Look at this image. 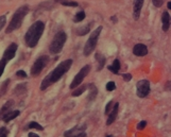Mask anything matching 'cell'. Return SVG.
<instances>
[{
	"instance_id": "cell-15",
	"label": "cell",
	"mask_w": 171,
	"mask_h": 137,
	"mask_svg": "<svg viewBox=\"0 0 171 137\" xmlns=\"http://www.w3.org/2000/svg\"><path fill=\"white\" fill-rule=\"evenodd\" d=\"M162 22H163V30L167 32L170 28V15L168 12H164L162 16Z\"/></svg>"
},
{
	"instance_id": "cell-21",
	"label": "cell",
	"mask_w": 171,
	"mask_h": 137,
	"mask_svg": "<svg viewBox=\"0 0 171 137\" xmlns=\"http://www.w3.org/2000/svg\"><path fill=\"white\" fill-rule=\"evenodd\" d=\"M90 25L92 24H88L87 26H85V27H82V28H80V29H78L76 31L77 34L79 36H83V35L87 34V33L89 32V30H90Z\"/></svg>"
},
{
	"instance_id": "cell-40",
	"label": "cell",
	"mask_w": 171,
	"mask_h": 137,
	"mask_svg": "<svg viewBox=\"0 0 171 137\" xmlns=\"http://www.w3.org/2000/svg\"><path fill=\"white\" fill-rule=\"evenodd\" d=\"M105 137H114L113 135H107V136H105Z\"/></svg>"
},
{
	"instance_id": "cell-28",
	"label": "cell",
	"mask_w": 171,
	"mask_h": 137,
	"mask_svg": "<svg viewBox=\"0 0 171 137\" xmlns=\"http://www.w3.org/2000/svg\"><path fill=\"white\" fill-rule=\"evenodd\" d=\"M61 3L65 7H78L76 1H61Z\"/></svg>"
},
{
	"instance_id": "cell-1",
	"label": "cell",
	"mask_w": 171,
	"mask_h": 137,
	"mask_svg": "<svg viewBox=\"0 0 171 137\" xmlns=\"http://www.w3.org/2000/svg\"><path fill=\"white\" fill-rule=\"evenodd\" d=\"M71 65H72L71 59L66 60V61L62 62L61 64H59V65L53 69V71H51L50 73L43 80V82H41V84H40V90H45L46 88H48L50 85H52L53 83L58 82L59 80L70 69Z\"/></svg>"
},
{
	"instance_id": "cell-18",
	"label": "cell",
	"mask_w": 171,
	"mask_h": 137,
	"mask_svg": "<svg viewBox=\"0 0 171 137\" xmlns=\"http://www.w3.org/2000/svg\"><path fill=\"white\" fill-rule=\"evenodd\" d=\"M13 105H14V101H13V100H10V101H7L3 106L0 108V120L2 119V117H3L7 112H9L10 108H11Z\"/></svg>"
},
{
	"instance_id": "cell-4",
	"label": "cell",
	"mask_w": 171,
	"mask_h": 137,
	"mask_svg": "<svg viewBox=\"0 0 171 137\" xmlns=\"http://www.w3.org/2000/svg\"><path fill=\"white\" fill-rule=\"evenodd\" d=\"M102 29H103L102 26H100V27H98L95 31H93V33L90 34L89 38L87 40V42L84 46V49H83V53H84L85 56L90 55L93 51L95 50L98 43V40H99V36L101 34V32H102Z\"/></svg>"
},
{
	"instance_id": "cell-7",
	"label": "cell",
	"mask_w": 171,
	"mask_h": 137,
	"mask_svg": "<svg viewBox=\"0 0 171 137\" xmlns=\"http://www.w3.org/2000/svg\"><path fill=\"white\" fill-rule=\"evenodd\" d=\"M90 71V66L89 65H86L84 67H82L81 70H80L78 73L76 74V77H74V79L72 80L71 84H70V88L71 89H74L76 87L79 86L80 84L83 82V80H84V78L88 74V72Z\"/></svg>"
},
{
	"instance_id": "cell-23",
	"label": "cell",
	"mask_w": 171,
	"mask_h": 137,
	"mask_svg": "<svg viewBox=\"0 0 171 137\" xmlns=\"http://www.w3.org/2000/svg\"><path fill=\"white\" fill-rule=\"evenodd\" d=\"M9 84H10V80L9 79L6 80V81H4L3 83H2L1 88H0V98H1L4 94H6V92H7V86H9Z\"/></svg>"
},
{
	"instance_id": "cell-36",
	"label": "cell",
	"mask_w": 171,
	"mask_h": 137,
	"mask_svg": "<svg viewBox=\"0 0 171 137\" xmlns=\"http://www.w3.org/2000/svg\"><path fill=\"white\" fill-rule=\"evenodd\" d=\"M28 137H40V136H38L37 134L33 133V132H30V133L28 134Z\"/></svg>"
},
{
	"instance_id": "cell-22",
	"label": "cell",
	"mask_w": 171,
	"mask_h": 137,
	"mask_svg": "<svg viewBox=\"0 0 171 137\" xmlns=\"http://www.w3.org/2000/svg\"><path fill=\"white\" fill-rule=\"evenodd\" d=\"M27 90V84H19L16 86V88L14 89V92L16 95H24Z\"/></svg>"
},
{
	"instance_id": "cell-2",
	"label": "cell",
	"mask_w": 171,
	"mask_h": 137,
	"mask_svg": "<svg viewBox=\"0 0 171 137\" xmlns=\"http://www.w3.org/2000/svg\"><path fill=\"white\" fill-rule=\"evenodd\" d=\"M44 30H45V24L40 20H37L31 26L25 35V42L28 47L34 48L37 45L38 40L44 33Z\"/></svg>"
},
{
	"instance_id": "cell-34",
	"label": "cell",
	"mask_w": 171,
	"mask_h": 137,
	"mask_svg": "<svg viewBox=\"0 0 171 137\" xmlns=\"http://www.w3.org/2000/svg\"><path fill=\"white\" fill-rule=\"evenodd\" d=\"M16 76L19 78H27V73H26L24 70H18L16 72Z\"/></svg>"
},
{
	"instance_id": "cell-31",
	"label": "cell",
	"mask_w": 171,
	"mask_h": 137,
	"mask_svg": "<svg viewBox=\"0 0 171 137\" xmlns=\"http://www.w3.org/2000/svg\"><path fill=\"white\" fill-rule=\"evenodd\" d=\"M152 3H153L154 7H160L164 3V0H152Z\"/></svg>"
},
{
	"instance_id": "cell-35",
	"label": "cell",
	"mask_w": 171,
	"mask_h": 137,
	"mask_svg": "<svg viewBox=\"0 0 171 137\" xmlns=\"http://www.w3.org/2000/svg\"><path fill=\"white\" fill-rule=\"evenodd\" d=\"M4 134H7V130L6 128H0V137L4 135Z\"/></svg>"
},
{
	"instance_id": "cell-11",
	"label": "cell",
	"mask_w": 171,
	"mask_h": 137,
	"mask_svg": "<svg viewBox=\"0 0 171 137\" xmlns=\"http://www.w3.org/2000/svg\"><path fill=\"white\" fill-rule=\"evenodd\" d=\"M145 0H134L133 2V18L137 20L140 16V12L144 6Z\"/></svg>"
},
{
	"instance_id": "cell-16",
	"label": "cell",
	"mask_w": 171,
	"mask_h": 137,
	"mask_svg": "<svg viewBox=\"0 0 171 137\" xmlns=\"http://www.w3.org/2000/svg\"><path fill=\"white\" fill-rule=\"evenodd\" d=\"M19 114H20L19 111H9V112H7L6 115L2 117V120H3L4 122H10L11 120L15 119L16 117H18Z\"/></svg>"
},
{
	"instance_id": "cell-19",
	"label": "cell",
	"mask_w": 171,
	"mask_h": 137,
	"mask_svg": "<svg viewBox=\"0 0 171 137\" xmlns=\"http://www.w3.org/2000/svg\"><path fill=\"white\" fill-rule=\"evenodd\" d=\"M119 69H120V61H119L118 59H116V60H114L113 65L108 66V70L112 71L114 74H118Z\"/></svg>"
},
{
	"instance_id": "cell-20",
	"label": "cell",
	"mask_w": 171,
	"mask_h": 137,
	"mask_svg": "<svg viewBox=\"0 0 171 137\" xmlns=\"http://www.w3.org/2000/svg\"><path fill=\"white\" fill-rule=\"evenodd\" d=\"M87 88H88V85H82V86L76 87V89L72 92V97H79V96H81Z\"/></svg>"
},
{
	"instance_id": "cell-10",
	"label": "cell",
	"mask_w": 171,
	"mask_h": 137,
	"mask_svg": "<svg viewBox=\"0 0 171 137\" xmlns=\"http://www.w3.org/2000/svg\"><path fill=\"white\" fill-rule=\"evenodd\" d=\"M17 48H18L17 44L12 43L11 45H10L9 47H7V48L6 49V51H4L3 56H2V58L6 59V60H7V62L11 61L12 59H14V58H15V54H16Z\"/></svg>"
},
{
	"instance_id": "cell-24",
	"label": "cell",
	"mask_w": 171,
	"mask_h": 137,
	"mask_svg": "<svg viewBox=\"0 0 171 137\" xmlns=\"http://www.w3.org/2000/svg\"><path fill=\"white\" fill-rule=\"evenodd\" d=\"M85 12L84 11H81V12H79V13H77L76 14V16H74V22H80V21H82L83 19L85 18Z\"/></svg>"
},
{
	"instance_id": "cell-32",
	"label": "cell",
	"mask_w": 171,
	"mask_h": 137,
	"mask_svg": "<svg viewBox=\"0 0 171 137\" xmlns=\"http://www.w3.org/2000/svg\"><path fill=\"white\" fill-rule=\"evenodd\" d=\"M7 22V17L6 16H0V31L2 30V28L4 27Z\"/></svg>"
},
{
	"instance_id": "cell-25",
	"label": "cell",
	"mask_w": 171,
	"mask_h": 137,
	"mask_svg": "<svg viewBox=\"0 0 171 137\" xmlns=\"http://www.w3.org/2000/svg\"><path fill=\"white\" fill-rule=\"evenodd\" d=\"M28 129H35V130H38V131H43L44 128L41 126L40 123L35 122V121H32L28 125Z\"/></svg>"
},
{
	"instance_id": "cell-13",
	"label": "cell",
	"mask_w": 171,
	"mask_h": 137,
	"mask_svg": "<svg viewBox=\"0 0 171 137\" xmlns=\"http://www.w3.org/2000/svg\"><path fill=\"white\" fill-rule=\"evenodd\" d=\"M133 53L136 56H145L148 54V48L144 44H136L133 48Z\"/></svg>"
},
{
	"instance_id": "cell-5",
	"label": "cell",
	"mask_w": 171,
	"mask_h": 137,
	"mask_svg": "<svg viewBox=\"0 0 171 137\" xmlns=\"http://www.w3.org/2000/svg\"><path fill=\"white\" fill-rule=\"evenodd\" d=\"M67 40V34L63 31L56 33L55 36H54L53 40L51 42L50 46H49V51H50L51 54H59L63 49L64 45H65Z\"/></svg>"
},
{
	"instance_id": "cell-3",
	"label": "cell",
	"mask_w": 171,
	"mask_h": 137,
	"mask_svg": "<svg viewBox=\"0 0 171 137\" xmlns=\"http://www.w3.org/2000/svg\"><path fill=\"white\" fill-rule=\"evenodd\" d=\"M28 13H29V7L28 6H22L18 10H16V12H15L14 15H13L9 26L7 27L6 33L9 34V33H12L13 31L19 29V28L21 27L22 21H24V18L27 16Z\"/></svg>"
},
{
	"instance_id": "cell-14",
	"label": "cell",
	"mask_w": 171,
	"mask_h": 137,
	"mask_svg": "<svg viewBox=\"0 0 171 137\" xmlns=\"http://www.w3.org/2000/svg\"><path fill=\"white\" fill-rule=\"evenodd\" d=\"M95 58H96V61H97V70L100 71L102 70V68L104 67L105 65V56L101 53H96L95 54Z\"/></svg>"
},
{
	"instance_id": "cell-39",
	"label": "cell",
	"mask_w": 171,
	"mask_h": 137,
	"mask_svg": "<svg viewBox=\"0 0 171 137\" xmlns=\"http://www.w3.org/2000/svg\"><path fill=\"white\" fill-rule=\"evenodd\" d=\"M7 134H4V135H2L1 137H7Z\"/></svg>"
},
{
	"instance_id": "cell-12",
	"label": "cell",
	"mask_w": 171,
	"mask_h": 137,
	"mask_svg": "<svg viewBox=\"0 0 171 137\" xmlns=\"http://www.w3.org/2000/svg\"><path fill=\"white\" fill-rule=\"evenodd\" d=\"M118 110H119V103H114V106L112 108L110 113H108V118H107V121H106V125H111L114 121L116 120L117 118V115H118Z\"/></svg>"
},
{
	"instance_id": "cell-9",
	"label": "cell",
	"mask_w": 171,
	"mask_h": 137,
	"mask_svg": "<svg viewBox=\"0 0 171 137\" xmlns=\"http://www.w3.org/2000/svg\"><path fill=\"white\" fill-rule=\"evenodd\" d=\"M85 130H86V125H76L72 129H69L68 131H66L64 133V136L65 137H78L81 134L85 133Z\"/></svg>"
},
{
	"instance_id": "cell-26",
	"label": "cell",
	"mask_w": 171,
	"mask_h": 137,
	"mask_svg": "<svg viewBox=\"0 0 171 137\" xmlns=\"http://www.w3.org/2000/svg\"><path fill=\"white\" fill-rule=\"evenodd\" d=\"M7 64V61L6 60V59L2 58V59H1V61H0V77L2 76V73H3L4 68H6Z\"/></svg>"
},
{
	"instance_id": "cell-6",
	"label": "cell",
	"mask_w": 171,
	"mask_h": 137,
	"mask_svg": "<svg viewBox=\"0 0 171 137\" xmlns=\"http://www.w3.org/2000/svg\"><path fill=\"white\" fill-rule=\"evenodd\" d=\"M48 63H49V56L48 55L40 56V58H38L37 60L34 62L32 68H31V74H32L33 77L38 76Z\"/></svg>"
},
{
	"instance_id": "cell-38",
	"label": "cell",
	"mask_w": 171,
	"mask_h": 137,
	"mask_svg": "<svg viewBox=\"0 0 171 137\" xmlns=\"http://www.w3.org/2000/svg\"><path fill=\"white\" fill-rule=\"evenodd\" d=\"M168 9H169V10L171 9V2H170V1L168 2Z\"/></svg>"
},
{
	"instance_id": "cell-29",
	"label": "cell",
	"mask_w": 171,
	"mask_h": 137,
	"mask_svg": "<svg viewBox=\"0 0 171 137\" xmlns=\"http://www.w3.org/2000/svg\"><path fill=\"white\" fill-rule=\"evenodd\" d=\"M114 106V102L113 101H110L106 104V107H105V115H108V113L112 111V108Z\"/></svg>"
},
{
	"instance_id": "cell-33",
	"label": "cell",
	"mask_w": 171,
	"mask_h": 137,
	"mask_svg": "<svg viewBox=\"0 0 171 137\" xmlns=\"http://www.w3.org/2000/svg\"><path fill=\"white\" fill-rule=\"evenodd\" d=\"M122 78H123V80L126 82H129V81H131V80H132V76L130 73H123Z\"/></svg>"
},
{
	"instance_id": "cell-8",
	"label": "cell",
	"mask_w": 171,
	"mask_h": 137,
	"mask_svg": "<svg viewBox=\"0 0 171 137\" xmlns=\"http://www.w3.org/2000/svg\"><path fill=\"white\" fill-rule=\"evenodd\" d=\"M150 83L148 80H140L136 84V94L139 98H145L150 94Z\"/></svg>"
},
{
	"instance_id": "cell-27",
	"label": "cell",
	"mask_w": 171,
	"mask_h": 137,
	"mask_svg": "<svg viewBox=\"0 0 171 137\" xmlns=\"http://www.w3.org/2000/svg\"><path fill=\"white\" fill-rule=\"evenodd\" d=\"M115 89H116L115 82L111 81V82H108V83L106 84V90H107V92H113V90H115Z\"/></svg>"
},
{
	"instance_id": "cell-37",
	"label": "cell",
	"mask_w": 171,
	"mask_h": 137,
	"mask_svg": "<svg viewBox=\"0 0 171 137\" xmlns=\"http://www.w3.org/2000/svg\"><path fill=\"white\" fill-rule=\"evenodd\" d=\"M78 137H86V134L83 133V134H81V135H80V136H78Z\"/></svg>"
},
{
	"instance_id": "cell-17",
	"label": "cell",
	"mask_w": 171,
	"mask_h": 137,
	"mask_svg": "<svg viewBox=\"0 0 171 137\" xmlns=\"http://www.w3.org/2000/svg\"><path fill=\"white\" fill-rule=\"evenodd\" d=\"M88 88H89V95L87 100H88V101H94L98 95V89L95 84H88Z\"/></svg>"
},
{
	"instance_id": "cell-30",
	"label": "cell",
	"mask_w": 171,
	"mask_h": 137,
	"mask_svg": "<svg viewBox=\"0 0 171 137\" xmlns=\"http://www.w3.org/2000/svg\"><path fill=\"white\" fill-rule=\"evenodd\" d=\"M146 125H147V121L146 120H141L140 122L137 125V130H139V131L144 130V129L146 128Z\"/></svg>"
}]
</instances>
